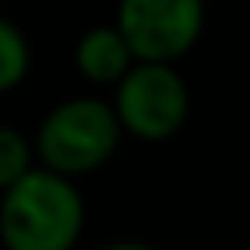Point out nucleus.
I'll list each match as a JSON object with an SVG mask.
<instances>
[{
	"instance_id": "423d86ee",
	"label": "nucleus",
	"mask_w": 250,
	"mask_h": 250,
	"mask_svg": "<svg viewBox=\"0 0 250 250\" xmlns=\"http://www.w3.org/2000/svg\"><path fill=\"white\" fill-rule=\"evenodd\" d=\"M30 74V41L15 22L0 19V92L19 88Z\"/></svg>"
},
{
	"instance_id": "20e7f679",
	"label": "nucleus",
	"mask_w": 250,
	"mask_h": 250,
	"mask_svg": "<svg viewBox=\"0 0 250 250\" xmlns=\"http://www.w3.org/2000/svg\"><path fill=\"white\" fill-rule=\"evenodd\" d=\"M206 22L203 0H118V33L133 59L173 62L191 52Z\"/></svg>"
},
{
	"instance_id": "39448f33",
	"label": "nucleus",
	"mask_w": 250,
	"mask_h": 250,
	"mask_svg": "<svg viewBox=\"0 0 250 250\" xmlns=\"http://www.w3.org/2000/svg\"><path fill=\"white\" fill-rule=\"evenodd\" d=\"M74 62H78L81 78L92 85H118V78L136 59L125 44V37L118 33V26H92L81 33L78 48H74Z\"/></svg>"
},
{
	"instance_id": "6e6552de",
	"label": "nucleus",
	"mask_w": 250,
	"mask_h": 250,
	"mask_svg": "<svg viewBox=\"0 0 250 250\" xmlns=\"http://www.w3.org/2000/svg\"><path fill=\"white\" fill-rule=\"evenodd\" d=\"M103 250H155V247H147V243H110Z\"/></svg>"
},
{
	"instance_id": "f257e3e1",
	"label": "nucleus",
	"mask_w": 250,
	"mask_h": 250,
	"mask_svg": "<svg viewBox=\"0 0 250 250\" xmlns=\"http://www.w3.org/2000/svg\"><path fill=\"white\" fill-rule=\"evenodd\" d=\"M85 228V199L74 177L30 166L0 191L4 250H74Z\"/></svg>"
},
{
	"instance_id": "0eeeda50",
	"label": "nucleus",
	"mask_w": 250,
	"mask_h": 250,
	"mask_svg": "<svg viewBox=\"0 0 250 250\" xmlns=\"http://www.w3.org/2000/svg\"><path fill=\"white\" fill-rule=\"evenodd\" d=\"M33 166V144L19 129L0 125V191Z\"/></svg>"
},
{
	"instance_id": "7ed1b4c3",
	"label": "nucleus",
	"mask_w": 250,
	"mask_h": 250,
	"mask_svg": "<svg viewBox=\"0 0 250 250\" xmlns=\"http://www.w3.org/2000/svg\"><path fill=\"white\" fill-rule=\"evenodd\" d=\"M114 88L118 92L110 107H114L122 133L136 136L144 144H162L184 129L191 96H188L184 78L173 70V62L136 59L118 78Z\"/></svg>"
},
{
	"instance_id": "f03ea898",
	"label": "nucleus",
	"mask_w": 250,
	"mask_h": 250,
	"mask_svg": "<svg viewBox=\"0 0 250 250\" xmlns=\"http://www.w3.org/2000/svg\"><path fill=\"white\" fill-rule=\"evenodd\" d=\"M118 144H122V125L114 118V107L96 96H74L52 107L37 125L33 158H41V166L52 173L81 177L110 162Z\"/></svg>"
}]
</instances>
